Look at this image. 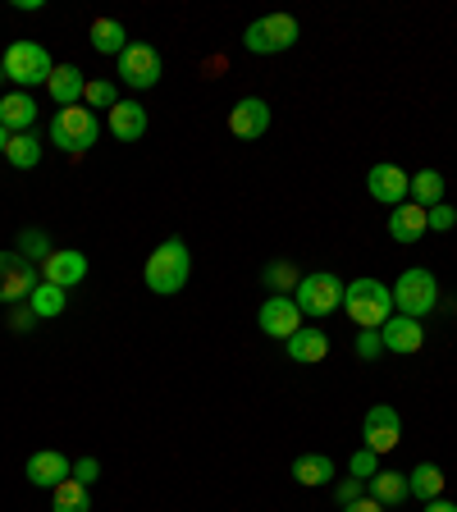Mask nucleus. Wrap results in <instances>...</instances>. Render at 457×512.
<instances>
[{
	"mask_svg": "<svg viewBox=\"0 0 457 512\" xmlns=\"http://www.w3.org/2000/svg\"><path fill=\"white\" fill-rule=\"evenodd\" d=\"M142 279H147V288L156 293V298H174V293H183V288H188V279H192L188 243H183V238H165V243L147 256Z\"/></svg>",
	"mask_w": 457,
	"mask_h": 512,
	"instance_id": "nucleus-1",
	"label": "nucleus"
},
{
	"mask_svg": "<svg viewBox=\"0 0 457 512\" xmlns=\"http://www.w3.org/2000/svg\"><path fill=\"white\" fill-rule=\"evenodd\" d=\"M343 311L352 316L357 330H380L394 316V293L380 279H352V284H343Z\"/></svg>",
	"mask_w": 457,
	"mask_h": 512,
	"instance_id": "nucleus-2",
	"label": "nucleus"
},
{
	"mask_svg": "<svg viewBox=\"0 0 457 512\" xmlns=\"http://www.w3.org/2000/svg\"><path fill=\"white\" fill-rule=\"evenodd\" d=\"M96 133H101V119H96V110H87L83 101L55 110V119H51V147L69 151V156H78V151L92 147Z\"/></svg>",
	"mask_w": 457,
	"mask_h": 512,
	"instance_id": "nucleus-3",
	"label": "nucleus"
},
{
	"mask_svg": "<svg viewBox=\"0 0 457 512\" xmlns=\"http://www.w3.org/2000/svg\"><path fill=\"white\" fill-rule=\"evenodd\" d=\"M0 64H5V78L19 83V87L51 83V74H55V60H51V51H46L42 42H14L10 51L0 55Z\"/></svg>",
	"mask_w": 457,
	"mask_h": 512,
	"instance_id": "nucleus-4",
	"label": "nucleus"
},
{
	"mask_svg": "<svg viewBox=\"0 0 457 512\" xmlns=\"http://www.w3.org/2000/svg\"><path fill=\"white\" fill-rule=\"evenodd\" d=\"M394 293V311L398 316H412V320H421V316H430V311L439 307V284H435V275L430 270H403L398 275V284L389 288Z\"/></svg>",
	"mask_w": 457,
	"mask_h": 512,
	"instance_id": "nucleus-5",
	"label": "nucleus"
},
{
	"mask_svg": "<svg viewBox=\"0 0 457 512\" xmlns=\"http://www.w3.org/2000/svg\"><path fill=\"white\" fill-rule=\"evenodd\" d=\"M298 37H302V28H298L293 14H266V19L247 23L243 46L252 55H279V51H288V46L298 42Z\"/></svg>",
	"mask_w": 457,
	"mask_h": 512,
	"instance_id": "nucleus-6",
	"label": "nucleus"
},
{
	"mask_svg": "<svg viewBox=\"0 0 457 512\" xmlns=\"http://www.w3.org/2000/svg\"><path fill=\"white\" fill-rule=\"evenodd\" d=\"M293 302H298L302 316H330V311L343 307V284L330 270H311V275L298 279L293 288Z\"/></svg>",
	"mask_w": 457,
	"mask_h": 512,
	"instance_id": "nucleus-7",
	"label": "nucleus"
},
{
	"mask_svg": "<svg viewBox=\"0 0 457 512\" xmlns=\"http://www.w3.org/2000/svg\"><path fill=\"white\" fill-rule=\"evenodd\" d=\"M42 284V270L32 266L23 252H0V302L19 307L32 298V288Z\"/></svg>",
	"mask_w": 457,
	"mask_h": 512,
	"instance_id": "nucleus-8",
	"label": "nucleus"
},
{
	"mask_svg": "<svg viewBox=\"0 0 457 512\" xmlns=\"http://www.w3.org/2000/svg\"><path fill=\"white\" fill-rule=\"evenodd\" d=\"M398 439H403V416H398V407L375 403L362 421V448L389 453V448H398Z\"/></svg>",
	"mask_w": 457,
	"mask_h": 512,
	"instance_id": "nucleus-9",
	"label": "nucleus"
},
{
	"mask_svg": "<svg viewBox=\"0 0 457 512\" xmlns=\"http://www.w3.org/2000/svg\"><path fill=\"white\" fill-rule=\"evenodd\" d=\"M256 325L270 334V339H293V334L302 330V311L298 302H293V293H275V298L261 302V311H256Z\"/></svg>",
	"mask_w": 457,
	"mask_h": 512,
	"instance_id": "nucleus-10",
	"label": "nucleus"
},
{
	"mask_svg": "<svg viewBox=\"0 0 457 512\" xmlns=\"http://www.w3.org/2000/svg\"><path fill=\"white\" fill-rule=\"evenodd\" d=\"M119 78L128 87H156L160 83V55L151 42H128L119 55Z\"/></svg>",
	"mask_w": 457,
	"mask_h": 512,
	"instance_id": "nucleus-11",
	"label": "nucleus"
},
{
	"mask_svg": "<svg viewBox=\"0 0 457 512\" xmlns=\"http://www.w3.org/2000/svg\"><path fill=\"white\" fill-rule=\"evenodd\" d=\"M366 192L384 206H403L407 197H412V174H403L398 165L380 160V165H371V174H366Z\"/></svg>",
	"mask_w": 457,
	"mask_h": 512,
	"instance_id": "nucleus-12",
	"label": "nucleus"
},
{
	"mask_svg": "<svg viewBox=\"0 0 457 512\" xmlns=\"http://www.w3.org/2000/svg\"><path fill=\"white\" fill-rule=\"evenodd\" d=\"M270 106L261 101V96H243L234 110H229V133L243 142H256V138H266V128H270Z\"/></svg>",
	"mask_w": 457,
	"mask_h": 512,
	"instance_id": "nucleus-13",
	"label": "nucleus"
},
{
	"mask_svg": "<svg viewBox=\"0 0 457 512\" xmlns=\"http://www.w3.org/2000/svg\"><path fill=\"white\" fill-rule=\"evenodd\" d=\"M42 279L69 293V288H78V284L87 279V256L74 252V247H64V252H51V256L42 261Z\"/></svg>",
	"mask_w": 457,
	"mask_h": 512,
	"instance_id": "nucleus-14",
	"label": "nucleus"
},
{
	"mask_svg": "<svg viewBox=\"0 0 457 512\" xmlns=\"http://www.w3.org/2000/svg\"><path fill=\"white\" fill-rule=\"evenodd\" d=\"M380 339H384V348H389V352L412 357V352L426 343V330H421V320H412V316H389L380 325Z\"/></svg>",
	"mask_w": 457,
	"mask_h": 512,
	"instance_id": "nucleus-15",
	"label": "nucleus"
},
{
	"mask_svg": "<svg viewBox=\"0 0 457 512\" xmlns=\"http://www.w3.org/2000/svg\"><path fill=\"white\" fill-rule=\"evenodd\" d=\"M74 476V462L64 458V453H55V448H42V453H32L28 458V480L37 485V490H55L60 480Z\"/></svg>",
	"mask_w": 457,
	"mask_h": 512,
	"instance_id": "nucleus-16",
	"label": "nucleus"
},
{
	"mask_svg": "<svg viewBox=\"0 0 457 512\" xmlns=\"http://www.w3.org/2000/svg\"><path fill=\"white\" fill-rule=\"evenodd\" d=\"M421 234H430L426 206H416V202L394 206V215H389V238H394V243H403V247H412V243H421Z\"/></svg>",
	"mask_w": 457,
	"mask_h": 512,
	"instance_id": "nucleus-17",
	"label": "nucleus"
},
{
	"mask_svg": "<svg viewBox=\"0 0 457 512\" xmlns=\"http://www.w3.org/2000/svg\"><path fill=\"white\" fill-rule=\"evenodd\" d=\"M83 87H87L83 69H74V64H55L46 92H51V101L64 110V106H78V101H83Z\"/></svg>",
	"mask_w": 457,
	"mask_h": 512,
	"instance_id": "nucleus-18",
	"label": "nucleus"
},
{
	"mask_svg": "<svg viewBox=\"0 0 457 512\" xmlns=\"http://www.w3.org/2000/svg\"><path fill=\"white\" fill-rule=\"evenodd\" d=\"M284 348H288V357H293V362L316 366V362H325V357H330V334H325V330H307V325H302V330L293 334Z\"/></svg>",
	"mask_w": 457,
	"mask_h": 512,
	"instance_id": "nucleus-19",
	"label": "nucleus"
},
{
	"mask_svg": "<svg viewBox=\"0 0 457 512\" xmlns=\"http://www.w3.org/2000/svg\"><path fill=\"white\" fill-rule=\"evenodd\" d=\"M106 124L119 142H138L142 133H147V106H138V101H119V106L110 110Z\"/></svg>",
	"mask_w": 457,
	"mask_h": 512,
	"instance_id": "nucleus-20",
	"label": "nucleus"
},
{
	"mask_svg": "<svg viewBox=\"0 0 457 512\" xmlns=\"http://www.w3.org/2000/svg\"><path fill=\"white\" fill-rule=\"evenodd\" d=\"M366 490H371V499L380 503V508H398V503L412 499V490H407V471H375V476L366 480Z\"/></svg>",
	"mask_w": 457,
	"mask_h": 512,
	"instance_id": "nucleus-21",
	"label": "nucleus"
},
{
	"mask_svg": "<svg viewBox=\"0 0 457 512\" xmlns=\"http://www.w3.org/2000/svg\"><path fill=\"white\" fill-rule=\"evenodd\" d=\"M32 119H37V101H32L28 92L0 96V124L10 128V138H14V133H28Z\"/></svg>",
	"mask_w": 457,
	"mask_h": 512,
	"instance_id": "nucleus-22",
	"label": "nucleus"
},
{
	"mask_svg": "<svg viewBox=\"0 0 457 512\" xmlns=\"http://www.w3.org/2000/svg\"><path fill=\"white\" fill-rule=\"evenodd\" d=\"M334 476H339V467H334L330 453H302V458L293 462V480H298V485H307V490L330 485Z\"/></svg>",
	"mask_w": 457,
	"mask_h": 512,
	"instance_id": "nucleus-23",
	"label": "nucleus"
},
{
	"mask_svg": "<svg viewBox=\"0 0 457 512\" xmlns=\"http://www.w3.org/2000/svg\"><path fill=\"white\" fill-rule=\"evenodd\" d=\"M87 37H92V46L101 55H124V46H128V32H124V23L119 19H92Z\"/></svg>",
	"mask_w": 457,
	"mask_h": 512,
	"instance_id": "nucleus-24",
	"label": "nucleus"
},
{
	"mask_svg": "<svg viewBox=\"0 0 457 512\" xmlns=\"http://www.w3.org/2000/svg\"><path fill=\"white\" fill-rule=\"evenodd\" d=\"M407 490H412V499H439L444 494V471L435 467V462H421V467L407 471Z\"/></svg>",
	"mask_w": 457,
	"mask_h": 512,
	"instance_id": "nucleus-25",
	"label": "nucleus"
},
{
	"mask_svg": "<svg viewBox=\"0 0 457 512\" xmlns=\"http://www.w3.org/2000/svg\"><path fill=\"white\" fill-rule=\"evenodd\" d=\"M51 512H92V499H87V485L83 480H60L51 490Z\"/></svg>",
	"mask_w": 457,
	"mask_h": 512,
	"instance_id": "nucleus-26",
	"label": "nucleus"
},
{
	"mask_svg": "<svg viewBox=\"0 0 457 512\" xmlns=\"http://www.w3.org/2000/svg\"><path fill=\"white\" fill-rule=\"evenodd\" d=\"M42 138L37 133H14L10 147H5V160H10L14 170H32V165H42Z\"/></svg>",
	"mask_w": 457,
	"mask_h": 512,
	"instance_id": "nucleus-27",
	"label": "nucleus"
},
{
	"mask_svg": "<svg viewBox=\"0 0 457 512\" xmlns=\"http://www.w3.org/2000/svg\"><path fill=\"white\" fill-rule=\"evenodd\" d=\"M407 202H416V206H439L444 202V174L439 170H421V174H412V197Z\"/></svg>",
	"mask_w": 457,
	"mask_h": 512,
	"instance_id": "nucleus-28",
	"label": "nucleus"
},
{
	"mask_svg": "<svg viewBox=\"0 0 457 512\" xmlns=\"http://www.w3.org/2000/svg\"><path fill=\"white\" fill-rule=\"evenodd\" d=\"M28 307L37 311V320H51V316H60L64 307H69V293H64V288H55V284H37L32 288V298H28Z\"/></svg>",
	"mask_w": 457,
	"mask_h": 512,
	"instance_id": "nucleus-29",
	"label": "nucleus"
},
{
	"mask_svg": "<svg viewBox=\"0 0 457 512\" xmlns=\"http://www.w3.org/2000/svg\"><path fill=\"white\" fill-rule=\"evenodd\" d=\"M83 106L87 110H115L119 106L115 83H106V78H92V83L83 87Z\"/></svg>",
	"mask_w": 457,
	"mask_h": 512,
	"instance_id": "nucleus-30",
	"label": "nucleus"
},
{
	"mask_svg": "<svg viewBox=\"0 0 457 512\" xmlns=\"http://www.w3.org/2000/svg\"><path fill=\"white\" fill-rule=\"evenodd\" d=\"M298 279H302V275L288 266V261H275V266L261 270V284L275 288V293H293V288H298Z\"/></svg>",
	"mask_w": 457,
	"mask_h": 512,
	"instance_id": "nucleus-31",
	"label": "nucleus"
},
{
	"mask_svg": "<svg viewBox=\"0 0 457 512\" xmlns=\"http://www.w3.org/2000/svg\"><path fill=\"white\" fill-rule=\"evenodd\" d=\"M375 458H380V453H371V448H357V453H352V462H348V471L357 480H371L375 471H380V467H375Z\"/></svg>",
	"mask_w": 457,
	"mask_h": 512,
	"instance_id": "nucleus-32",
	"label": "nucleus"
},
{
	"mask_svg": "<svg viewBox=\"0 0 457 512\" xmlns=\"http://www.w3.org/2000/svg\"><path fill=\"white\" fill-rule=\"evenodd\" d=\"M380 352H384L380 330H362V334H357V357H362V362H375Z\"/></svg>",
	"mask_w": 457,
	"mask_h": 512,
	"instance_id": "nucleus-33",
	"label": "nucleus"
},
{
	"mask_svg": "<svg viewBox=\"0 0 457 512\" xmlns=\"http://www.w3.org/2000/svg\"><path fill=\"white\" fill-rule=\"evenodd\" d=\"M430 229H439V234H448V229H453V224H457V211H453V206H448V202H439V206H430Z\"/></svg>",
	"mask_w": 457,
	"mask_h": 512,
	"instance_id": "nucleus-34",
	"label": "nucleus"
},
{
	"mask_svg": "<svg viewBox=\"0 0 457 512\" xmlns=\"http://www.w3.org/2000/svg\"><path fill=\"white\" fill-rule=\"evenodd\" d=\"M362 490H366V480H357V476H348L339 485V490H334V503H339V508H348V503H357L362 499Z\"/></svg>",
	"mask_w": 457,
	"mask_h": 512,
	"instance_id": "nucleus-35",
	"label": "nucleus"
},
{
	"mask_svg": "<svg viewBox=\"0 0 457 512\" xmlns=\"http://www.w3.org/2000/svg\"><path fill=\"white\" fill-rule=\"evenodd\" d=\"M32 325H37V311L23 307V302H19V307H10V330H14V334H28Z\"/></svg>",
	"mask_w": 457,
	"mask_h": 512,
	"instance_id": "nucleus-36",
	"label": "nucleus"
},
{
	"mask_svg": "<svg viewBox=\"0 0 457 512\" xmlns=\"http://www.w3.org/2000/svg\"><path fill=\"white\" fill-rule=\"evenodd\" d=\"M19 247L32 256H51V243H46V234H37V229H28V234L19 238Z\"/></svg>",
	"mask_w": 457,
	"mask_h": 512,
	"instance_id": "nucleus-37",
	"label": "nucleus"
},
{
	"mask_svg": "<svg viewBox=\"0 0 457 512\" xmlns=\"http://www.w3.org/2000/svg\"><path fill=\"white\" fill-rule=\"evenodd\" d=\"M96 471H101V462H96V458H78L74 462V480H83V485H92Z\"/></svg>",
	"mask_w": 457,
	"mask_h": 512,
	"instance_id": "nucleus-38",
	"label": "nucleus"
},
{
	"mask_svg": "<svg viewBox=\"0 0 457 512\" xmlns=\"http://www.w3.org/2000/svg\"><path fill=\"white\" fill-rule=\"evenodd\" d=\"M339 512H384V508L371 499V494H362V499H357V503H348V508H339Z\"/></svg>",
	"mask_w": 457,
	"mask_h": 512,
	"instance_id": "nucleus-39",
	"label": "nucleus"
},
{
	"mask_svg": "<svg viewBox=\"0 0 457 512\" xmlns=\"http://www.w3.org/2000/svg\"><path fill=\"white\" fill-rule=\"evenodd\" d=\"M426 512H457V503H448V499H430V503H426Z\"/></svg>",
	"mask_w": 457,
	"mask_h": 512,
	"instance_id": "nucleus-40",
	"label": "nucleus"
},
{
	"mask_svg": "<svg viewBox=\"0 0 457 512\" xmlns=\"http://www.w3.org/2000/svg\"><path fill=\"white\" fill-rule=\"evenodd\" d=\"M5 147H10V128L0 124V156H5Z\"/></svg>",
	"mask_w": 457,
	"mask_h": 512,
	"instance_id": "nucleus-41",
	"label": "nucleus"
},
{
	"mask_svg": "<svg viewBox=\"0 0 457 512\" xmlns=\"http://www.w3.org/2000/svg\"><path fill=\"white\" fill-rule=\"evenodd\" d=\"M0 78H5V64H0Z\"/></svg>",
	"mask_w": 457,
	"mask_h": 512,
	"instance_id": "nucleus-42",
	"label": "nucleus"
}]
</instances>
